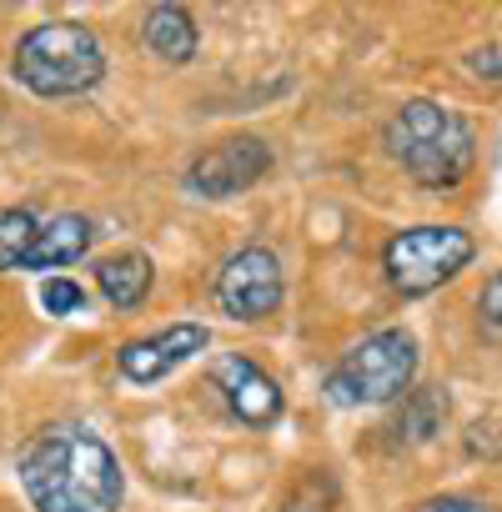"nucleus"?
Segmentation results:
<instances>
[{
  "mask_svg": "<svg viewBox=\"0 0 502 512\" xmlns=\"http://www.w3.org/2000/svg\"><path fill=\"white\" fill-rule=\"evenodd\" d=\"M26 502L36 512H121V457L91 427H46L16 457Z\"/></svg>",
  "mask_w": 502,
  "mask_h": 512,
  "instance_id": "f257e3e1",
  "label": "nucleus"
},
{
  "mask_svg": "<svg viewBox=\"0 0 502 512\" xmlns=\"http://www.w3.org/2000/svg\"><path fill=\"white\" fill-rule=\"evenodd\" d=\"M392 161L427 191H452L477 156L472 126L437 101H402L382 131Z\"/></svg>",
  "mask_w": 502,
  "mask_h": 512,
  "instance_id": "f03ea898",
  "label": "nucleus"
},
{
  "mask_svg": "<svg viewBox=\"0 0 502 512\" xmlns=\"http://www.w3.org/2000/svg\"><path fill=\"white\" fill-rule=\"evenodd\" d=\"M11 71L31 96L61 101V96H81V91L101 86L106 51H101L96 31L81 21H41L16 41Z\"/></svg>",
  "mask_w": 502,
  "mask_h": 512,
  "instance_id": "7ed1b4c3",
  "label": "nucleus"
},
{
  "mask_svg": "<svg viewBox=\"0 0 502 512\" xmlns=\"http://www.w3.org/2000/svg\"><path fill=\"white\" fill-rule=\"evenodd\" d=\"M417 377V342L407 327H382L372 337H362L352 352H342V362L327 372V402L332 407H382L412 392Z\"/></svg>",
  "mask_w": 502,
  "mask_h": 512,
  "instance_id": "20e7f679",
  "label": "nucleus"
},
{
  "mask_svg": "<svg viewBox=\"0 0 502 512\" xmlns=\"http://www.w3.org/2000/svg\"><path fill=\"white\" fill-rule=\"evenodd\" d=\"M472 256H477V241L462 226H407L382 246V272L392 292L427 297L442 282H452Z\"/></svg>",
  "mask_w": 502,
  "mask_h": 512,
  "instance_id": "39448f33",
  "label": "nucleus"
},
{
  "mask_svg": "<svg viewBox=\"0 0 502 512\" xmlns=\"http://www.w3.org/2000/svg\"><path fill=\"white\" fill-rule=\"evenodd\" d=\"M287 282H282V262L267 246H241L236 256H226V267L216 272V307L231 322H262L282 307Z\"/></svg>",
  "mask_w": 502,
  "mask_h": 512,
  "instance_id": "423d86ee",
  "label": "nucleus"
},
{
  "mask_svg": "<svg viewBox=\"0 0 502 512\" xmlns=\"http://www.w3.org/2000/svg\"><path fill=\"white\" fill-rule=\"evenodd\" d=\"M267 171H272V151L262 136H226L186 166V191L201 201H226L251 191Z\"/></svg>",
  "mask_w": 502,
  "mask_h": 512,
  "instance_id": "0eeeda50",
  "label": "nucleus"
},
{
  "mask_svg": "<svg viewBox=\"0 0 502 512\" xmlns=\"http://www.w3.org/2000/svg\"><path fill=\"white\" fill-rule=\"evenodd\" d=\"M206 342H211V332H206L201 322H171V327H161V332H151V337L126 342V347L116 352V372H121L126 382H136V387H151V382L171 377L181 362H191Z\"/></svg>",
  "mask_w": 502,
  "mask_h": 512,
  "instance_id": "6e6552de",
  "label": "nucleus"
},
{
  "mask_svg": "<svg viewBox=\"0 0 502 512\" xmlns=\"http://www.w3.org/2000/svg\"><path fill=\"white\" fill-rule=\"evenodd\" d=\"M211 387L221 392V402L231 407V417H241L246 427H272L277 417H282V387L251 362V357H241V352H226V357H216V367H211Z\"/></svg>",
  "mask_w": 502,
  "mask_h": 512,
  "instance_id": "1a4fd4ad",
  "label": "nucleus"
},
{
  "mask_svg": "<svg viewBox=\"0 0 502 512\" xmlns=\"http://www.w3.org/2000/svg\"><path fill=\"white\" fill-rule=\"evenodd\" d=\"M91 236H96V226L81 211H61V216L41 221V236H36V246L26 256V272H56V267L81 262V256L91 251Z\"/></svg>",
  "mask_w": 502,
  "mask_h": 512,
  "instance_id": "9d476101",
  "label": "nucleus"
},
{
  "mask_svg": "<svg viewBox=\"0 0 502 512\" xmlns=\"http://www.w3.org/2000/svg\"><path fill=\"white\" fill-rule=\"evenodd\" d=\"M151 282H156V267H151L146 251H111V256H101V262H96V287H101V297L116 312L141 307L146 292H151Z\"/></svg>",
  "mask_w": 502,
  "mask_h": 512,
  "instance_id": "9b49d317",
  "label": "nucleus"
},
{
  "mask_svg": "<svg viewBox=\"0 0 502 512\" xmlns=\"http://www.w3.org/2000/svg\"><path fill=\"white\" fill-rule=\"evenodd\" d=\"M141 41H146V51H151L156 61L186 66V61L196 56V21H191L186 6H171V0H166V6H151V11H146Z\"/></svg>",
  "mask_w": 502,
  "mask_h": 512,
  "instance_id": "f8f14e48",
  "label": "nucleus"
},
{
  "mask_svg": "<svg viewBox=\"0 0 502 512\" xmlns=\"http://www.w3.org/2000/svg\"><path fill=\"white\" fill-rule=\"evenodd\" d=\"M36 236H41V221L31 206H0V272L26 267Z\"/></svg>",
  "mask_w": 502,
  "mask_h": 512,
  "instance_id": "ddd939ff",
  "label": "nucleus"
},
{
  "mask_svg": "<svg viewBox=\"0 0 502 512\" xmlns=\"http://www.w3.org/2000/svg\"><path fill=\"white\" fill-rule=\"evenodd\" d=\"M442 417H447V397L442 392H407L402 397V412H397V437H407V442H422V437H432L437 427H442Z\"/></svg>",
  "mask_w": 502,
  "mask_h": 512,
  "instance_id": "4468645a",
  "label": "nucleus"
},
{
  "mask_svg": "<svg viewBox=\"0 0 502 512\" xmlns=\"http://www.w3.org/2000/svg\"><path fill=\"white\" fill-rule=\"evenodd\" d=\"M332 502H337L332 477H327V472H307V477L297 482V492L282 502V512H332Z\"/></svg>",
  "mask_w": 502,
  "mask_h": 512,
  "instance_id": "2eb2a0df",
  "label": "nucleus"
},
{
  "mask_svg": "<svg viewBox=\"0 0 502 512\" xmlns=\"http://www.w3.org/2000/svg\"><path fill=\"white\" fill-rule=\"evenodd\" d=\"M41 307H46L51 317H76V312H86V287L71 282V277H51V282L41 287Z\"/></svg>",
  "mask_w": 502,
  "mask_h": 512,
  "instance_id": "dca6fc26",
  "label": "nucleus"
},
{
  "mask_svg": "<svg viewBox=\"0 0 502 512\" xmlns=\"http://www.w3.org/2000/svg\"><path fill=\"white\" fill-rule=\"evenodd\" d=\"M467 71H472L477 81H502V46L472 51V56H467Z\"/></svg>",
  "mask_w": 502,
  "mask_h": 512,
  "instance_id": "f3484780",
  "label": "nucleus"
},
{
  "mask_svg": "<svg viewBox=\"0 0 502 512\" xmlns=\"http://www.w3.org/2000/svg\"><path fill=\"white\" fill-rule=\"evenodd\" d=\"M477 312H482V322H492V327H502V272L482 287V297H477Z\"/></svg>",
  "mask_w": 502,
  "mask_h": 512,
  "instance_id": "a211bd4d",
  "label": "nucleus"
},
{
  "mask_svg": "<svg viewBox=\"0 0 502 512\" xmlns=\"http://www.w3.org/2000/svg\"><path fill=\"white\" fill-rule=\"evenodd\" d=\"M417 512H487V507L472 502V497H432V502H422Z\"/></svg>",
  "mask_w": 502,
  "mask_h": 512,
  "instance_id": "6ab92c4d",
  "label": "nucleus"
}]
</instances>
